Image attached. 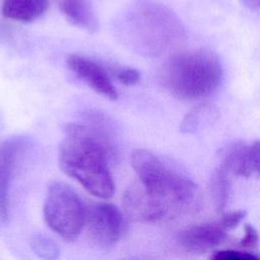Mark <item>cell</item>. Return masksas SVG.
<instances>
[{"instance_id": "6da1fadb", "label": "cell", "mask_w": 260, "mask_h": 260, "mask_svg": "<svg viewBox=\"0 0 260 260\" xmlns=\"http://www.w3.org/2000/svg\"><path fill=\"white\" fill-rule=\"evenodd\" d=\"M131 165L139 180L129 188L125 208L132 219L156 222L195 212L201 193L189 177L146 149H135Z\"/></svg>"}, {"instance_id": "7a4b0ae2", "label": "cell", "mask_w": 260, "mask_h": 260, "mask_svg": "<svg viewBox=\"0 0 260 260\" xmlns=\"http://www.w3.org/2000/svg\"><path fill=\"white\" fill-rule=\"evenodd\" d=\"M113 147L111 134L100 126L67 124L59 146L60 168L90 194L111 198L115 184L108 159Z\"/></svg>"}, {"instance_id": "3957f363", "label": "cell", "mask_w": 260, "mask_h": 260, "mask_svg": "<svg viewBox=\"0 0 260 260\" xmlns=\"http://www.w3.org/2000/svg\"><path fill=\"white\" fill-rule=\"evenodd\" d=\"M122 42L135 53L155 57L175 47L184 36L177 15L153 0H136L117 22Z\"/></svg>"}, {"instance_id": "277c9868", "label": "cell", "mask_w": 260, "mask_h": 260, "mask_svg": "<svg viewBox=\"0 0 260 260\" xmlns=\"http://www.w3.org/2000/svg\"><path fill=\"white\" fill-rule=\"evenodd\" d=\"M222 75V66L216 55L196 50L173 56L164 66L161 80L174 96L199 100L216 90Z\"/></svg>"}, {"instance_id": "5b68a950", "label": "cell", "mask_w": 260, "mask_h": 260, "mask_svg": "<svg viewBox=\"0 0 260 260\" xmlns=\"http://www.w3.org/2000/svg\"><path fill=\"white\" fill-rule=\"evenodd\" d=\"M86 206L66 183L53 181L47 189L44 218L47 225L66 241H74L85 225Z\"/></svg>"}, {"instance_id": "8992f818", "label": "cell", "mask_w": 260, "mask_h": 260, "mask_svg": "<svg viewBox=\"0 0 260 260\" xmlns=\"http://www.w3.org/2000/svg\"><path fill=\"white\" fill-rule=\"evenodd\" d=\"M85 225L89 239L103 248L117 243L126 231L123 213L114 204L106 202H94L86 207Z\"/></svg>"}, {"instance_id": "52a82bcc", "label": "cell", "mask_w": 260, "mask_h": 260, "mask_svg": "<svg viewBox=\"0 0 260 260\" xmlns=\"http://www.w3.org/2000/svg\"><path fill=\"white\" fill-rule=\"evenodd\" d=\"M229 232L220 219L197 223L181 231L178 234V243L190 252H207L223 244Z\"/></svg>"}, {"instance_id": "ba28073f", "label": "cell", "mask_w": 260, "mask_h": 260, "mask_svg": "<svg viewBox=\"0 0 260 260\" xmlns=\"http://www.w3.org/2000/svg\"><path fill=\"white\" fill-rule=\"evenodd\" d=\"M67 64L71 71L92 90L109 100H117L118 92L116 87L100 64L79 55H70L67 59Z\"/></svg>"}, {"instance_id": "9c48e42d", "label": "cell", "mask_w": 260, "mask_h": 260, "mask_svg": "<svg viewBox=\"0 0 260 260\" xmlns=\"http://www.w3.org/2000/svg\"><path fill=\"white\" fill-rule=\"evenodd\" d=\"M24 146L22 137H11L0 145V217L5 220L9 213V188L18 153Z\"/></svg>"}, {"instance_id": "30bf717a", "label": "cell", "mask_w": 260, "mask_h": 260, "mask_svg": "<svg viewBox=\"0 0 260 260\" xmlns=\"http://www.w3.org/2000/svg\"><path fill=\"white\" fill-rule=\"evenodd\" d=\"M59 7L72 25L91 34L99 30V18L91 0H61Z\"/></svg>"}, {"instance_id": "8fae6325", "label": "cell", "mask_w": 260, "mask_h": 260, "mask_svg": "<svg viewBox=\"0 0 260 260\" xmlns=\"http://www.w3.org/2000/svg\"><path fill=\"white\" fill-rule=\"evenodd\" d=\"M49 4V0H3L1 12L6 18L27 23L40 18Z\"/></svg>"}, {"instance_id": "7c38bea8", "label": "cell", "mask_w": 260, "mask_h": 260, "mask_svg": "<svg viewBox=\"0 0 260 260\" xmlns=\"http://www.w3.org/2000/svg\"><path fill=\"white\" fill-rule=\"evenodd\" d=\"M221 165L228 173L243 178H250L249 144L235 141L222 147L219 151Z\"/></svg>"}, {"instance_id": "4fadbf2b", "label": "cell", "mask_w": 260, "mask_h": 260, "mask_svg": "<svg viewBox=\"0 0 260 260\" xmlns=\"http://www.w3.org/2000/svg\"><path fill=\"white\" fill-rule=\"evenodd\" d=\"M217 116L216 109L210 104H202L189 111L181 123V131L195 133L209 126Z\"/></svg>"}, {"instance_id": "5bb4252c", "label": "cell", "mask_w": 260, "mask_h": 260, "mask_svg": "<svg viewBox=\"0 0 260 260\" xmlns=\"http://www.w3.org/2000/svg\"><path fill=\"white\" fill-rule=\"evenodd\" d=\"M209 190L216 212L223 213L231 194V180L229 173L223 168L217 169L212 173L209 182Z\"/></svg>"}, {"instance_id": "9a60e30c", "label": "cell", "mask_w": 260, "mask_h": 260, "mask_svg": "<svg viewBox=\"0 0 260 260\" xmlns=\"http://www.w3.org/2000/svg\"><path fill=\"white\" fill-rule=\"evenodd\" d=\"M30 247L35 254L44 259H56L60 250L55 241L44 235H36L31 238Z\"/></svg>"}, {"instance_id": "2e32d148", "label": "cell", "mask_w": 260, "mask_h": 260, "mask_svg": "<svg viewBox=\"0 0 260 260\" xmlns=\"http://www.w3.org/2000/svg\"><path fill=\"white\" fill-rule=\"evenodd\" d=\"M258 243L259 236L257 231L251 224H246L244 237L238 243V247L243 251L256 253L258 251Z\"/></svg>"}, {"instance_id": "e0dca14e", "label": "cell", "mask_w": 260, "mask_h": 260, "mask_svg": "<svg viewBox=\"0 0 260 260\" xmlns=\"http://www.w3.org/2000/svg\"><path fill=\"white\" fill-rule=\"evenodd\" d=\"M215 260H256L260 257L255 253L247 251H236V250H220L216 251L212 256Z\"/></svg>"}, {"instance_id": "ac0fdd59", "label": "cell", "mask_w": 260, "mask_h": 260, "mask_svg": "<svg viewBox=\"0 0 260 260\" xmlns=\"http://www.w3.org/2000/svg\"><path fill=\"white\" fill-rule=\"evenodd\" d=\"M249 172L250 178L260 180V140L249 144Z\"/></svg>"}, {"instance_id": "d6986e66", "label": "cell", "mask_w": 260, "mask_h": 260, "mask_svg": "<svg viewBox=\"0 0 260 260\" xmlns=\"http://www.w3.org/2000/svg\"><path fill=\"white\" fill-rule=\"evenodd\" d=\"M118 80L124 85H134L140 79V73L134 68H124L117 74Z\"/></svg>"}, {"instance_id": "ffe728a7", "label": "cell", "mask_w": 260, "mask_h": 260, "mask_svg": "<svg viewBox=\"0 0 260 260\" xmlns=\"http://www.w3.org/2000/svg\"><path fill=\"white\" fill-rule=\"evenodd\" d=\"M243 3L250 9H260V0H242Z\"/></svg>"}]
</instances>
